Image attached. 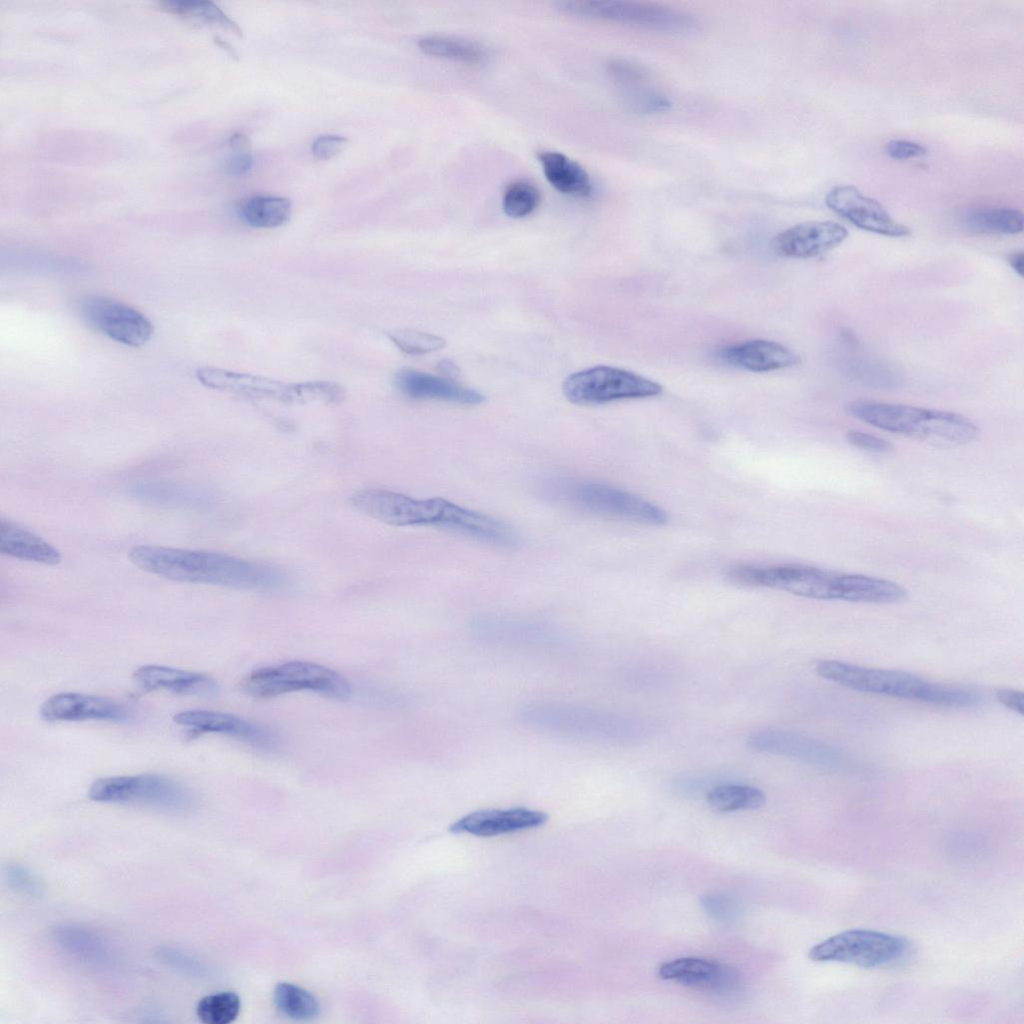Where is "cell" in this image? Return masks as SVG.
<instances>
[{
	"mask_svg": "<svg viewBox=\"0 0 1024 1024\" xmlns=\"http://www.w3.org/2000/svg\"><path fill=\"white\" fill-rule=\"evenodd\" d=\"M129 559L148 573L178 582L245 589L283 583L282 574L268 565L211 551L137 545L130 549Z\"/></svg>",
	"mask_w": 1024,
	"mask_h": 1024,
	"instance_id": "obj_1",
	"label": "cell"
},
{
	"mask_svg": "<svg viewBox=\"0 0 1024 1024\" xmlns=\"http://www.w3.org/2000/svg\"><path fill=\"white\" fill-rule=\"evenodd\" d=\"M815 670L819 676L849 689L864 693L918 701L950 708L975 706V691L927 681L909 672L854 665L838 660L820 661Z\"/></svg>",
	"mask_w": 1024,
	"mask_h": 1024,
	"instance_id": "obj_2",
	"label": "cell"
},
{
	"mask_svg": "<svg viewBox=\"0 0 1024 1024\" xmlns=\"http://www.w3.org/2000/svg\"><path fill=\"white\" fill-rule=\"evenodd\" d=\"M844 410L849 416L878 429L932 445L967 444L980 435L974 421L951 411L865 399L847 402Z\"/></svg>",
	"mask_w": 1024,
	"mask_h": 1024,
	"instance_id": "obj_3",
	"label": "cell"
},
{
	"mask_svg": "<svg viewBox=\"0 0 1024 1024\" xmlns=\"http://www.w3.org/2000/svg\"><path fill=\"white\" fill-rule=\"evenodd\" d=\"M541 490L546 499L583 512L651 526L668 522L661 507L606 483L561 477L548 479Z\"/></svg>",
	"mask_w": 1024,
	"mask_h": 1024,
	"instance_id": "obj_4",
	"label": "cell"
},
{
	"mask_svg": "<svg viewBox=\"0 0 1024 1024\" xmlns=\"http://www.w3.org/2000/svg\"><path fill=\"white\" fill-rule=\"evenodd\" d=\"M247 695L270 699L294 691H312L339 701L351 697L352 687L339 672L318 663L294 660L261 667L248 673L240 683Z\"/></svg>",
	"mask_w": 1024,
	"mask_h": 1024,
	"instance_id": "obj_5",
	"label": "cell"
},
{
	"mask_svg": "<svg viewBox=\"0 0 1024 1024\" xmlns=\"http://www.w3.org/2000/svg\"><path fill=\"white\" fill-rule=\"evenodd\" d=\"M88 795L97 802L139 804L172 813L188 812L195 804L188 788L169 777L149 773L99 778L90 785Z\"/></svg>",
	"mask_w": 1024,
	"mask_h": 1024,
	"instance_id": "obj_6",
	"label": "cell"
},
{
	"mask_svg": "<svg viewBox=\"0 0 1024 1024\" xmlns=\"http://www.w3.org/2000/svg\"><path fill=\"white\" fill-rule=\"evenodd\" d=\"M910 948L904 937L869 929H850L814 945L808 953L815 962H841L864 968L896 963Z\"/></svg>",
	"mask_w": 1024,
	"mask_h": 1024,
	"instance_id": "obj_7",
	"label": "cell"
},
{
	"mask_svg": "<svg viewBox=\"0 0 1024 1024\" xmlns=\"http://www.w3.org/2000/svg\"><path fill=\"white\" fill-rule=\"evenodd\" d=\"M562 390L568 401L590 405L657 396L662 386L636 373L600 365L571 374Z\"/></svg>",
	"mask_w": 1024,
	"mask_h": 1024,
	"instance_id": "obj_8",
	"label": "cell"
},
{
	"mask_svg": "<svg viewBox=\"0 0 1024 1024\" xmlns=\"http://www.w3.org/2000/svg\"><path fill=\"white\" fill-rule=\"evenodd\" d=\"M559 11L582 17L602 19L656 30L689 27L691 17L682 11L657 3L624 0H564L556 3Z\"/></svg>",
	"mask_w": 1024,
	"mask_h": 1024,
	"instance_id": "obj_9",
	"label": "cell"
},
{
	"mask_svg": "<svg viewBox=\"0 0 1024 1024\" xmlns=\"http://www.w3.org/2000/svg\"><path fill=\"white\" fill-rule=\"evenodd\" d=\"M80 313L90 327L126 346H143L153 334L152 323L142 312L108 296H86Z\"/></svg>",
	"mask_w": 1024,
	"mask_h": 1024,
	"instance_id": "obj_10",
	"label": "cell"
},
{
	"mask_svg": "<svg viewBox=\"0 0 1024 1024\" xmlns=\"http://www.w3.org/2000/svg\"><path fill=\"white\" fill-rule=\"evenodd\" d=\"M825 204L862 230L889 237H906L911 234V229L892 218L881 203L864 196L853 185L831 189L825 197Z\"/></svg>",
	"mask_w": 1024,
	"mask_h": 1024,
	"instance_id": "obj_11",
	"label": "cell"
},
{
	"mask_svg": "<svg viewBox=\"0 0 1024 1024\" xmlns=\"http://www.w3.org/2000/svg\"><path fill=\"white\" fill-rule=\"evenodd\" d=\"M524 716L537 726L568 735L614 738L625 733L621 719L584 708L534 706Z\"/></svg>",
	"mask_w": 1024,
	"mask_h": 1024,
	"instance_id": "obj_12",
	"label": "cell"
},
{
	"mask_svg": "<svg viewBox=\"0 0 1024 1024\" xmlns=\"http://www.w3.org/2000/svg\"><path fill=\"white\" fill-rule=\"evenodd\" d=\"M195 374L202 385L212 389L286 403H304L303 382L289 383L261 375L208 366L198 368Z\"/></svg>",
	"mask_w": 1024,
	"mask_h": 1024,
	"instance_id": "obj_13",
	"label": "cell"
},
{
	"mask_svg": "<svg viewBox=\"0 0 1024 1024\" xmlns=\"http://www.w3.org/2000/svg\"><path fill=\"white\" fill-rule=\"evenodd\" d=\"M173 720L193 731L230 736L258 749L271 751L279 747V740L271 731L232 714L190 709L176 713Z\"/></svg>",
	"mask_w": 1024,
	"mask_h": 1024,
	"instance_id": "obj_14",
	"label": "cell"
},
{
	"mask_svg": "<svg viewBox=\"0 0 1024 1024\" xmlns=\"http://www.w3.org/2000/svg\"><path fill=\"white\" fill-rule=\"evenodd\" d=\"M847 237V229L837 222L807 221L775 235L770 247L781 257L811 258L839 246Z\"/></svg>",
	"mask_w": 1024,
	"mask_h": 1024,
	"instance_id": "obj_15",
	"label": "cell"
},
{
	"mask_svg": "<svg viewBox=\"0 0 1024 1024\" xmlns=\"http://www.w3.org/2000/svg\"><path fill=\"white\" fill-rule=\"evenodd\" d=\"M40 714L49 722H120L127 719V711L119 703L104 697L77 692H63L50 696L42 703Z\"/></svg>",
	"mask_w": 1024,
	"mask_h": 1024,
	"instance_id": "obj_16",
	"label": "cell"
},
{
	"mask_svg": "<svg viewBox=\"0 0 1024 1024\" xmlns=\"http://www.w3.org/2000/svg\"><path fill=\"white\" fill-rule=\"evenodd\" d=\"M748 745L758 751L783 755L814 765L835 767L842 763L839 753L816 739L784 731H759L748 738Z\"/></svg>",
	"mask_w": 1024,
	"mask_h": 1024,
	"instance_id": "obj_17",
	"label": "cell"
},
{
	"mask_svg": "<svg viewBox=\"0 0 1024 1024\" xmlns=\"http://www.w3.org/2000/svg\"><path fill=\"white\" fill-rule=\"evenodd\" d=\"M547 819L546 813L524 807L479 810L463 816L449 830L452 833L490 837L535 828L543 825Z\"/></svg>",
	"mask_w": 1024,
	"mask_h": 1024,
	"instance_id": "obj_18",
	"label": "cell"
},
{
	"mask_svg": "<svg viewBox=\"0 0 1024 1024\" xmlns=\"http://www.w3.org/2000/svg\"><path fill=\"white\" fill-rule=\"evenodd\" d=\"M717 357L724 363L752 372H768L799 363V356L786 346L769 340L754 339L721 349Z\"/></svg>",
	"mask_w": 1024,
	"mask_h": 1024,
	"instance_id": "obj_19",
	"label": "cell"
},
{
	"mask_svg": "<svg viewBox=\"0 0 1024 1024\" xmlns=\"http://www.w3.org/2000/svg\"><path fill=\"white\" fill-rule=\"evenodd\" d=\"M394 382L403 394L414 399H436L465 405H477L485 401L484 395L474 389L410 368L399 370Z\"/></svg>",
	"mask_w": 1024,
	"mask_h": 1024,
	"instance_id": "obj_20",
	"label": "cell"
},
{
	"mask_svg": "<svg viewBox=\"0 0 1024 1024\" xmlns=\"http://www.w3.org/2000/svg\"><path fill=\"white\" fill-rule=\"evenodd\" d=\"M134 681L147 691L164 690L180 695L213 696L219 687L205 674L163 666L144 665L132 674Z\"/></svg>",
	"mask_w": 1024,
	"mask_h": 1024,
	"instance_id": "obj_21",
	"label": "cell"
},
{
	"mask_svg": "<svg viewBox=\"0 0 1024 1024\" xmlns=\"http://www.w3.org/2000/svg\"><path fill=\"white\" fill-rule=\"evenodd\" d=\"M0 552L45 565H56L62 559L59 550L42 537L4 519L0 520Z\"/></svg>",
	"mask_w": 1024,
	"mask_h": 1024,
	"instance_id": "obj_22",
	"label": "cell"
},
{
	"mask_svg": "<svg viewBox=\"0 0 1024 1024\" xmlns=\"http://www.w3.org/2000/svg\"><path fill=\"white\" fill-rule=\"evenodd\" d=\"M537 157L547 181L557 191L576 197L591 194L589 174L577 162L556 151H540Z\"/></svg>",
	"mask_w": 1024,
	"mask_h": 1024,
	"instance_id": "obj_23",
	"label": "cell"
},
{
	"mask_svg": "<svg viewBox=\"0 0 1024 1024\" xmlns=\"http://www.w3.org/2000/svg\"><path fill=\"white\" fill-rule=\"evenodd\" d=\"M721 966L704 958L682 957L662 963L657 975L663 980H674L688 987L710 990Z\"/></svg>",
	"mask_w": 1024,
	"mask_h": 1024,
	"instance_id": "obj_24",
	"label": "cell"
},
{
	"mask_svg": "<svg viewBox=\"0 0 1024 1024\" xmlns=\"http://www.w3.org/2000/svg\"><path fill=\"white\" fill-rule=\"evenodd\" d=\"M963 221L968 230L979 234L1015 235L1024 228L1022 212L1007 207L970 209Z\"/></svg>",
	"mask_w": 1024,
	"mask_h": 1024,
	"instance_id": "obj_25",
	"label": "cell"
},
{
	"mask_svg": "<svg viewBox=\"0 0 1024 1024\" xmlns=\"http://www.w3.org/2000/svg\"><path fill=\"white\" fill-rule=\"evenodd\" d=\"M292 211L288 198L280 196H252L239 206L241 219L254 228H276L288 221Z\"/></svg>",
	"mask_w": 1024,
	"mask_h": 1024,
	"instance_id": "obj_26",
	"label": "cell"
},
{
	"mask_svg": "<svg viewBox=\"0 0 1024 1024\" xmlns=\"http://www.w3.org/2000/svg\"><path fill=\"white\" fill-rule=\"evenodd\" d=\"M53 938L67 954L86 963L102 964L109 959V952L104 942L86 929L61 926L54 930Z\"/></svg>",
	"mask_w": 1024,
	"mask_h": 1024,
	"instance_id": "obj_27",
	"label": "cell"
},
{
	"mask_svg": "<svg viewBox=\"0 0 1024 1024\" xmlns=\"http://www.w3.org/2000/svg\"><path fill=\"white\" fill-rule=\"evenodd\" d=\"M706 799L713 809L731 812L758 809L765 804L766 797L764 792L757 787L728 784L710 790Z\"/></svg>",
	"mask_w": 1024,
	"mask_h": 1024,
	"instance_id": "obj_28",
	"label": "cell"
},
{
	"mask_svg": "<svg viewBox=\"0 0 1024 1024\" xmlns=\"http://www.w3.org/2000/svg\"><path fill=\"white\" fill-rule=\"evenodd\" d=\"M418 46L425 54L464 63H477L484 57L478 44L450 36H426L419 40Z\"/></svg>",
	"mask_w": 1024,
	"mask_h": 1024,
	"instance_id": "obj_29",
	"label": "cell"
},
{
	"mask_svg": "<svg viewBox=\"0 0 1024 1024\" xmlns=\"http://www.w3.org/2000/svg\"><path fill=\"white\" fill-rule=\"evenodd\" d=\"M159 6L161 9L169 13L217 25L233 32L239 37H242V30L237 23L230 19L215 3L211 1H161L159 2Z\"/></svg>",
	"mask_w": 1024,
	"mask_h": 1024,
	"instance_id": "obj_30",
	"label": "cell"
},
{
	"mask_svg": "<svg viewBox=\"0 0 1024 1024\" xmlns=\"http://www.w3.org/2000/svg\"><path fill=\"white\" fill-rule=\"evenodd\" d=\"M274 1002L280 1012L295 1020H310L320 1012L319 1003L311 993L290 983L276 985Z\"/></svg>",
	"mask_w": 1024,
	"mask_h": 1024,
	"instance_id": "obj_31",
	"label": "cell"
},
{
	"mask_svg": "<svg viewBox=\"0 0 1024 1024\" xmlns=\"http://www.w3.org/2000/svg\"><path fill=\"white\" fill-rule=\"evenodd\" d=\"M240 1011V999L233 992H220L200 999L196 1013L205 1024H228Z\"/></svg>",
	"mask_w": 1024,
	"mask_h": 1024,
	"instance_id": "obj_32",
	"label": "cell"
},
{
	"mask_svg": "<svg viewBox=\"0 0 1024 1024\" xmlns=\"http://www.w3.org/2000/svg\"><path fill=\"white\" fill-rule=\"evenodd\" d=\"M540 201L539 189L533 183L519 179L509 183L505 188L502 205L509 217L522 218L531 214Z\"/></svg>",
	"mask_w": 1024,
	"mask_h": 1024,
	"instance_id": "obj_33",
	"label": "cell"
},
{
	"mask_svg": "<svg viewBox=\"0 0 1024 1024\" xmlns=\"http://www.w3.org/2000/svg\"><path fill=\"white\" fill-rule=\"evenodd\" d=\"M391 341L404 353L423 355L441 350L445 339L426 332L411 329H400L389 333Z\"/></svg>",
	"mask_w": 1024,
	"mask_h": 1024,
	"instance_id": "obj_34",
	"label": "cell"
},
{
	"mask_svg": "<svg viewBox=\"0 0 1024 1024\" xmlns=\"http://www.w3.org/2000/svg\"><path fill=\"white\" fill-rule=\"evenodd\" d=\"M701 905L704 911L717 921H732L739 914L737 904L724 895H706L701 899Z\"/></svg>",
	"mask_w": 1024,
	"mask_h": 1024,
	"instance_id": "obj_35",
	"label": "cell"
},
{
	"mask_svg": "<svg viewBox=\"0 0 1024 1024\" xmlns=\"http://www.w3.org/2000/svg\"><path fill=\"white\" fill-rule=\"evenodd\" d=\"M846 440L852 446L872 453H889L894 450L888 440L863 431H847Z\"/></svg>",
	"mask_w": 1024,
	"mask_h": 1024,
	"instance_id": "obj_36",
	"label": "cell"
},
{
	"mask_svg": "<svg viewBox=\"0 0 1024 1024\" xmlns=\"http://www.w3.org/2000/svg\"><path fill=\"white\" fill-rule=\"evenodd\" d=\"M349 140L338 135H322L317 137L311 147L312 154L319 160H329L345 150Z\"/></svg>",
	"mask_w": 1024,
	"mask_h": 1024,
	"instance_id": "obj_37",
	"label": "cell"
},
{
	"mask_svg": "<svg viewBox=\"0 0 1024 1024\" xmlns=\"http://www.w3.org/2000/svg\"><path fill=\"white\" fill-rule=\"evenodd\" d=\"M885 153L896 160H908L926 155L927 149L917 142L895 139L885 145Z\"/></svg>",
	"mask_w": 1024,
	"mask_h": 1024,
	"instance_id": "obj_38",
	"label": "cell"
},
{
	"mask_svg": "<svg viewBox=\"0 0 1024 1024\" xmlns=\"http://www.w3.org/2000/svg\"><path fill=\"white\" fill-rule=\"evenodd\" d=\"M609 72L626 85H637L646 78V72L642 67L623 60H613L609 64Z\"/></svg>",
	"mask_w": 1024,
	"mask_h": 1024,
	"instance_id": "obj_39",
	"label": "cell"
},
{
	"mask_svg": "<svg viewBox=\"0 0 1024 1024\" xmlns=\"http://www.w3.org/2000/svg\"><path fill=\"white\" fill-rule=\"evenodd\" d=\"M7 879L12 886L22 892L32 895L39 894L40 885L30 871L19 865H12L7 868Z\"/></svg>",
	"mask_w": 1024,
	"mask_h": 1024,
	"instance_id": "obj_40",
	"label": "cell"
},
{
	"mask_svg": "<svg viewBox=\"0 0 1024 1024\" xmlns=\"http://www.w3.org/2000/svg\"><path fill=\"white\" fill-rule=\"evenodd\" d=\"M995 697L999 703L1006 708L1023 715L1024 710V697L1020 690L1011 688H1001L995 693Z\"/></svg>",
	"mask_w": 1024,
	"mask_h": 1024,
	"instance_id": "obj_41",
	"label": "cell"
},
{
	"mask_svg": "<svg viewBox=\"0 0 1024 1024\" xmlns=\"http://www.w3.org/2000/svg\"><path fill=\"white\" fill-rule=\"evenodd\" d=\"M253 158L250 152L234 151L227 161L226 168L233 175L246 174L252 168Z\"/></svg>",
	"mask_w": 1024,
	"mask_h": 1024,
	"instance_id": "obj_42",
	"label": "cell"
},
{
	"mask_svg": "<svg viewBox=\"0 0 1024 1024\" xmlns=\"http://www.w3.org/2000/svg\"><path fill=\"white\" fill-rule=\"evenodd\" d=\"M229 142L234 151L251 152V142L243 133H234Z\"/></svg>",
	"mask_w": 1024,
	"mask_h": 1024,
	"instance_id": "obj_43",
	"label": "cell"
},
{
	"mask_svg": "<svg viewBox=\"0 0 1024 1024\" xmlns=\"http://www.w3.org/2000/svg\"><path fill=\"white\" fill-rule=\"evenodd\" d=\"M1007 261L1016 274H1018L1019 276L1023 275L1024 254L1022 251H1017L1009 254L1007 257Z\"/></svg>",
	"mask_w": 1024,
	"mask_h": 1024,
	"instance_id": "obj_44",
	"label": "cell"
},
{
	"mask_svg": "<svg viewBox=\"0 0 1024 1024\" xmlns=\"http://www.w3.org/2000/svg\"><path fill=\"white\" fill-rule=\"evenodd\" d=\"M438 366L439 370L449 377L457 374V367L449 360L441 361Z\"/></svg>",
	"mask_w": 1024,
	"mask_h": 1024,
	"instance_id": "obj_45",
	"label": "cell"
}]
</instances>
